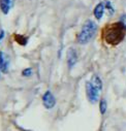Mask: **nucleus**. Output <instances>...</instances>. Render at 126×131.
<instances>
[{"mask_svg": "<svg viewBox=\"0 0 126 131\" xmlns=\"http://www.w3.org/2000/svg\"><path fill=\"white\" fill-rule=\"evenodd\" d=\"M3 36H4V31H3V30H1V31H0V41L2 40Z\"/></svg>", "mask_w": 126, "mask_h": 131, "instance_id": "obj_13", "label": "nucleus"}, {"mask_svg": "<svg viewBox=\"0 0 126 131\" xmlns=\"http://www.w3.org/2000/svg\"><path fill=\"white\" fill-rule=\"evenodd\" d=\"M22 74H23V77H30L31 74H32V69L31 68H26V69H24L22 71Z\"/></svg>", "mask_w": 126, "mask_h": 131, "instance_id": "obj_11", "label": "nucleus"}, {"mask_svg": "<svg viewBox=\"0 0 126 131\" xmlns=\"http://www.w3.org/2000/svg\"><path fill=\"white\" fill-rule=\"evenodd\" d=\"M43 103L45 105L46 108L48 110H51L55 106L56 104V100H55V97L53 96V94L50 92V91H47L44 96H43Z\"/></svg>", "mask_w": 126, "mask_h": 131, "instance_id": "obj_4", "label": "nucleus"}, {"mask_svg": "<svg viewBox=\"0 0 126 131\" xmlns=\"http://www.w3.org/2000/svg\"><path fill=\"white\" fill-rule=\"evenodd\" d=\"M99 110H100V113L103 115L106 112H107V101L104 99H101L100 100V104H99Z\"/></svg>", "mask_w": 126, "mask_h": 131, "instance_id": "obj_10", "label": "nucleus"}, {"mask_svg": "<svg viewBox=\"0 0 126 131\" xmlns=\"http://www.w3.org/2000/svg\"><path fill=\"white\" fill-rule=\"evenodd\" d=\"M8 68H9V59L3 52L0 51V69H1L2 72L6 73L8 71Z\"/></svg>", "mask_w": 126, "mask_h": 131, "instance_id": "obj_5", "label": "nucleus"}, {"mask_svg": "<svg viewBox=\"0 0 126 131\" xmlns=\"http://www.w3.org/2000/svg\"><path fill=\"white\" fill-rule=\"evenodd\" d=\"M120 22L124 25V27L126 28V15H124V16H122V18L120 19Z\"/></svg>", "mask_w": 126, "mask_h": 131, "instance_id": "obj_12", "label": "nucleus"}, {"mask_svg": "<svg viewBox=\"0 0 126 131\" xmlns=\"http://www.w3.org/2000/svg\"><path fill=\"white\" fill-rule=\"evenodd\" d=\"M13 0H0V9L2 10L4 15H7L12 7Z\"/></svg>", "mask_w": 126, "mask_h": 131, "instance_id": "obj_8", "label": "nucleus"}, {"mask_svg": "<svg viewBox=\"0 0 126 131\" xmlns=\"http://www.w3.org/2000/svg\"><path fill=\"white\" fill-rule=\"evenodd\" d=\"M78 61V55H77V52L75 49H69L68 52H67V64H68V67L69 68H72L74 65L77 63Z\"/></svg>", "mask_w": 126, "mask_h": 131, "instance_id": "obj_6", "label": "nucleus"}, {"mask_svg": "<svg viewBox=\"0 0 126 131\" xmlns=\"http://www.w3.org/2000/svg\"><path fill=\"white\" fill-rule=\"evenodd\" d=\"M125 32H126V28L121 22L113 23L107 25L102 29V38L107 43L115 46L120 43L124 39Z\"/></svg>", "mask_w": 126, "mask_h": 131, "instance_id": "obj_1", "label": "nucleus"}, {"mask_svg": "<svg viewBox=\"0 0 126 131\" xmlns=\"http://www.w3.org/2000/svg\"><path fill=\"white\" fill-rule=\"evenodd\" d=\"M104 9H106V4H104V1L99 2V3H98L96 6H95V8H94V12H93L94 17H95L97 20H100V19L102 18V16H103Z\"/></svg>", "mask_w": 126, "mask_h": 131, "instance_id": "obj_7", "label": "nucleus"}, {"mask_svg": "<svg viewBox=\"0 0 126 131\" xmlns=\"http://www.w3.org/2000/svg\"><path fill=\"white\" fill-rule=\"evenodd\" d=\"M86 93H87V97H88L89 101L91 103H95L98 100L100 90L97 89L91 82H87L86 83Z\"/></svg>", "mask_w": 126, "mask_h": 131, "instance_id": "obj_3", "label": "nucleus"}, {"mask_svg": "<svg viewBox=\"0 0 126 131\" xmlns=\"http://www.w3.org/2000/svg\"><path fill=\"white\" fill-rule=\"evenodd\" d=\"M97 30V25L94 23L92 20H88L85 22V24L82 27V30L78 35V42L81 45L88 43L93 36L95 35Z\"/></svg>", "mask_w": 126, "mask_h": 131, "instance_id": "obj_2", "label": "nucleus"}, {"mask_svg": "<svg viewBox=\"0 0 126 131\" xmlns=\"http://www.w3.org/2000/svg\"><path fill=\"white\" fill-rule=\"evenodd\" d=\"M0 70H1V69H0Z\"/></svg>", "mask_w": 126, "mask_h": 131, "instance_id": "obj_14", "label": "nucleus"}, {"mask_svg": "<svg viewBox=\"0 0 126 131\" xmlns=\"http://www.w3.org/2000/svg\"><path fill=\"white\" fill-rule=\"evenodd\" d=\"M91 83L95 86L97 89H99L100 91H101V89H102V83H101V80L99 79V77H97V75H95L94 74L93 77H92V79H91Z\"/></svg>", "mask_w": 126, "mask_h": 131, "instance_id": "obj_9", "label": "nucleus"}]
</instances>
